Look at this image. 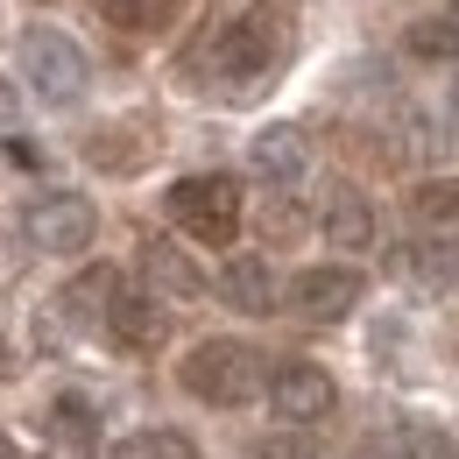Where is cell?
Masks as SVG:
<instances>
[{
    "label": "cell",
    "instance_id": "cell-1",
    "mask_svg": "<svg viewBox=\"0 0 459 459\" xmlns=\"http://www.w3.org/2000/svg\"><path fill=\"white\" fill-rule=\"evenodd\" d=\"M276 57H283V36H276L269 14H227V22H212V36L198 43L205 78H212L227 100H247V92L276 71Z\"/></svg>",
    "mask_w": 459,
    "mask_h": 459
},
{
    "label": "cell",
    "instance_id": "cell-2",
    "mask_svg": "<svg viewBox=\"0 0 459 459\" xmlns=\"http://www.w3.org/2000/svg\"><path fill=\"white\" fill-rule=\"evenodd\" d=\"M177 382H184L198 403H212V410H240V403L262 396L269 368H262V353H255L247 340H198L191 353H184Z\"/></svg>",
    "mask_w": 459,
    "mask_h": 459
},
{
    "label": "cell",
    "instance_id": "cell-3",
    "mask_svg": "<svg viewBox=\"0 0 459 459\" xmlns=\"http://www.w3.org/2000/svg\"><path fill=\"white\" fill-rule=\"evenodd\" d=\"M22 78H29V92L43 107H78L85 85H92V64L64 29H29L22 36Z\"/></svg>",
    "mask_w": 459,
    "mask_h": 459
},
{
    "label": "cell",
    "instance_id": "cell-4",
    "mask_svg": "<svg viewBox=\"0 0 459 459\" xmlns=\"http://www.w3.org/2000/svg\"><path fill=\"white\" fill-rule=\"evenodd\" d=\"M170 220L191 240H205V247H227L233 233H240V184L233 177H177L170 184Z\"/></svg>",
    "mask_w": 459,
    "mask_h": 459
},
{
    "label": "cell",
    "instance_id": "cell-5",
    "mask_svg": "<svg viewBox=\"0 0 459 459\" xmlns=\"http://www.w3.org/2000/svg\"><path fill=\"white\" fill-rule=\"evenodd\" d=\"M22 233H29V247H43V255H85L92 233H100V212H92L85 191H43V198L22 205Z\"/></svg>",
    "mask_w": 459,
    "mask_h": 459
},
{
    "label": "cell",
    "instance_id": "cell-6",
    "mask_svg": "<svg viewBox=\"0 0 459 459\" xmlns=\"http://www.w3.org/2000/svg\"><path fill=\"white\" fill-rule=\"evenodd\" d=\"M262 389H269V410H276L283 424H297V431H304V424H325V417L340 410V389H333V375H325L318 360H283Z\"/></svg>",
    "mask_w": 459,
    "mask_h": 459
},
{
    "label": "cell",
    "instance_id": "cell-7",
    "mask_svg": "<svg viewBox=\"0 0 459 459\" xmlns=\"http://www.w3.org/2000/svg\"><path fill=\"white\" fill-rule=\"evenodd\" d=\"M290 304H297V318H311V325H340L346 311L360 304V269L318 262V269H304V276L290 283Z\"/></svg>",
    "mask_w": 459,
    "mask_h": 459
},
{
    "label": "cell",
    "instance_id": "cell-8",
    "mask_svg": "<svg viewBox=\"0 0 459 459\" xmlns=\"http://www.w3.org/2000/svg\"><path fill=\"white\" fill-rule=\"evenodd\" d=\"M107 333H114L127 353H156V346L170 340V311H163L156 290H114V304H107Z\"/></svg>",
    "mask_w": 459,
    "mask_h": 459
},
{
    "label": "cell",
    "instance_id": "cell-9",
    "mask_svg": "<svg viewBox=\"0 0 459 459\" xmlns=\"http://www.w3.org/2000/svg\"><path fill=\"white\" fill-rule=\"evenodd\" d=\"M247 170L262 177V184H304V170H311V134L304 127H290V120H276V127H262L255 142H247Z\"/></svg>",
    "mask_w": 459,
    "mask_h": 459
},
{
    "label": "cell",
    "instance_id": "cell-10",
    "mask_svg": "<svg viewBox=\"0 0 459 459\" xmlns=\"http://www.w3.org/2000/svg\"><path fill=\"white\" fill-rule=\"evenodd\" d=\"M389 276L410 290H424V297H438V290L459 283V240H403L396 255H389Z\"/></svg>",
    "mask_w": 459,
    "mask_h": 459
},
{
    "label": "cell",
    "instance_id": "cell-11",
    "mask_svg": "<svg viewBox=\"0 0 459 459\" xmlns=\"http://www.w3.org/2000/svg\"><path fill=\"white\" fill-rule=\"evenodd\" d=\"M318 233H325L333 247H368V240H375V205H368L353 184H340V191H325V205H318Z\"/></svg>",
    "mask_w": 459,
    "mask_h": 459
},
{
    "label": "cell",
    "instance_id": "cell-12",
    "mask_svg": "<svg viewBox=\"0 0 459 459\" xmlns=\"http://www.w3.org/2000/svg\"><path fill=\"white\" fill-rule=\"evenodd\" d=\"M142 276H149V290H163V297H198L205 290V269L184 247H170V240H142Z\"/></svg>",
    "mask_w": 459,
    "mask_h": 459
},
{
    "label": "cell",
    "instance_id": "cell-13",
    "mask_svg": "<svg viewBox=\"0 0 459 459\" xmlns=\"http://www.w3.org/2000/svg\"><path fill=\"white\" fill-rule=\"evenodd\" d=\"M220 297H227L233 311H255V318H262V311L276 304V276H269V262H262V255H233L227 269H220Z\"/></svg>",
    "mask_w": 459,
    "mask_h": 459
},
{
    "label": "cell",
    "instance_id": "cell-14",
    "mask_svg": "<svg viewBox=\"0 0 459 459\" xmlns=\"http://www.w3.org/2000/svg\"><path fill=\"white\" fill-rule=\"evenodd\" d=\"M346 459H446V438L431 424H389V431L360 438Z\"/></svg>",
    "mask_w": 459,
    "mask_h": 459
},
{
    "label": "cell",
    "instance_id": "cell-15",
    "mask_svg": "<svg viewBox=\"0 0 459 459\" xmlns=\"http://www.w3.org/2000/svg\"><path fill=\"white\" fill-rule=\"evenodd\" d=\"M114 290H120V276L100 262V269H85L78 283L64 290L57 304H64V318H71V325H107V304H114Z\"/></svg>",
    "mask_w": 459,
    "mask_h": 459
},
{
    "label": "cell",
    "instance_id": "cell-16",
    "mask_svg": "<svg viewBox=\"0 0 459 459\" xmlns=\"http://www.w3.org/2000/svg\"><path fill=\"white\" fill-rule=\"evenodd\" d=\"M410 212H417V227H424V233L453 240V233H459V177H431V184H417V191H410Z\"/></svg>",
    "mask_w": 459,
    "mask_h": 459
},
{
    "label": "cell",
    "instance_id": "cell-17",
    "mask_svg": "<svg viewBox=\"0 0 459 459\" xmlns=\"http://www.w3.org/2000/svg\"><path fill=\"white\" fill-rule=\"evenodd\" d=\"M107 459H198V446L184 431H170V424H149V431H127Z\"/></svg>",
    "mask_w": 459,
    "mask_h": 459
},
{
    "label": "cell",
    "instance_id": "cell-18",
    "mask_svg": "<svg viewBox=\"0 0 459 459\" xmlns=\"http://www.w3.org/2000/svg\"><path fill=\"white\" fill-rule=\"evenodd\" d=\"M114 29H127V36H156L163 22L177 14V0H92Z\"/></svg>",
    "mask_w": 459,
    "mask_h": 459
},
{
    "label": "cell",
    "instance_id": "cell-19",
    "mask_svg": "<svg viewBox=\"0 0 459 459\" xmlns=\"http://www.w3.org/2000/svg\"><path fill=\"white\" fill-rule=\"evenodd\" d=\"M50 424H57V438L71 446V453H100V417H92V403H85V396H57Z\"/></svg>",
    "mask_w": 459,
    "mask_h": 459
},
{
    "label": "cell",
    "instance_id": "cell-20",
    "mask_svg": "<svg viewBox=\"0 0 459 459\" xmlns=\"http://www.w3.org/2000/svg\"><path fill=\"white\" fill-rule=\"evenodd\" d=\"M396 142H389V156H403V163H417V156H431V120L417 114V107H396V127H389Z\"/></svg>",
    "mask_w": 459,
    "mask_h": 459
},
{
    "label": "cell",
    "instance_id": "cell-21",
    "mask_svg": "<svg viewBox=\"0 0 459 459\" xmlns=\"http://www.w3.org/2000/svg\"><path fill=\"white\" fill-rule=\"evenodd\" d=\"M410 50H417V57H459V22L453 14H446V22H438V14L417 22V29H410Z\"/></svg>",
    "mask_w": 459,
    "mask_h": 459
},
{
    "label": "cell",
    "instance_id": "cell-22",
    "mask_svg": "<svg viewBox=\"0 0 459 459\" xmlns=\"http://www.w3.org/2000/svg\"><path fill=\"white\" fill-rule=\"evenodd\" d=\"M297 227H304V220L290 212V198H269V205H262V233H269V240H290Z\"/></svg>",
    "mask_w": 459,
    "mask_h": 459
},
{
    "label": "cell",
    "instance_id": "cell-23",
    "mask_svg": "<svg viewBox=\"0 0 459 459\" xmlns=\"http://www.w3.org/2000/svg\"><path fill=\"white\" fill-rule=\"evenodd\" d=\"M262 459H311L304 438H276V446H262Z\"/></svg>",
    "mask_w": 459,
    "mask_h": 459
},
{
    "label": "cell",
    "instance_id": "cell-24",
    "mask_svg": "<svg viewBox=\"0 0 459 459\" xmlns=\"http://www.w3.org/2000/svg\"><path fill=\"white\" fill-rule=\"evenodd\" d=\"M14 120H22V100H14V85H7V78H0V134H7V127H14Z\"/></svg>",
    "mask_w": 459,
    "mask_h": 459
},
{
    "label": "cell",
    "instance_id": "cell-25",
    "mask_svg": "<svg viewBox=\"0 0 459 459\" xmlns=\"http://www.w3.org/2000/svg\"><path fill=\"white\" fill-rule=\"evenodd\" d=\"M0 459H29V453H22V446H7V438H0Z\"/></svg>",
    "mask_w": 459,
    "mask_h": 459
},
{
    "label": "cell",
    "instance_id": "cell-26",
    "mask_svg": "<svg viewBox=\"0 0 459 459\" xmlns=\"http://www.w3.org/2000/svg\"><path fill=\"white\" fill-rule=\"evenodd\" d=\"M7 360H14V353H7V340H0V375H7Z\"/></svg>",
    "mask_w": 459,
    "mask_h": 459
},
{
    "label": "cell",
    "instance_id": "cell-27",
    "mask_svg": "<svg viewBox=\"0 0 459 459\" xmlns=\"http://www.w3.org/2000/svg\"><path fill=\"white\" fill-rule=\"evenodd\" d=\"M453 120H459V85H453Z\"/></svg>",
    "mask_w": 459,
    "mask_h": 459
},
{
    "label": "cell",
    "instance_id": "cell-28",
    "mask_svg": "<svg viewBox=\"0 0 459 459\" xmlns=\"http://www.w3.org/2000/svg\"><path fill=\"white\" fill-rule=\"evenodd\" d=\"M446 7H453V22H459V0H446Z\"/></svg>",
    "mask_w": 459,
    "mask_h": 459
}]
</instances>
